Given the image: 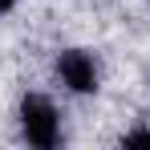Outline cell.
Segmentation results:
<instances>
[{"label":"cell","instance_id":"6da1fadb","mask_svg":"<svg viewBox=\"0 0 150 150\" xmlns=\"http://www.w3.org/2000/svg\"><path fill=\"white\" fill-rule=\"evenodd\" d=\"M16 130H21V138L28 146L53 150L65 138V110L45 89H25L21 101H16Z\"/></svg>","mask_w":150,"mask_h":150},{"label":"cell","instance_id":"7a4b0ae2","mask_svg":"<svg viewBox=\"0 0 150 150\" xmlns=\"http://www.w3.org/2000/svg\"><path fill=\"white\" fill-rule=\"evenodd\" d=\"M53 77L69 98H93L101 89V61L85 45H65L53 57Z\"/></svg>","mask_w":150,"mask_h":150},{"label":"cell","instance_id":"3957f363","mask_svg":"<svg viewBox=\"0 0 150 150\" xmlns=\"http://www.w3.org/2000/svg\"><path fill=\"white\" fill-rule=\"evenodd\" d=\"M122 146H150V130H146V126L126 130V134H122Z\"/></svg>","mask_w":150,"mask_h":150},{"label":"cell","instance_id":"277c9868","mask_svg":"<svg viewBox=\"0 0 150 150\" xmlns=\"http://www.w3.org/2000/svg\"><path fill=\"white\" fill-rule=\"evenodd\" d=\"M16 8H21V0H0V16H12Z\"/></svg>","mask_w":150,"mask_h":150}]
</instances>
